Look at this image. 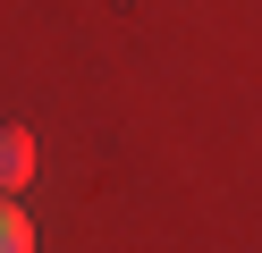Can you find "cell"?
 <instances>
[{
	"label": "cell",
	"mask_w": 262,
	"mask_h": 253,
	"mask_svg": "<svg viewBox=\"0 0 262 253\" xmlns=\"http://www.w3.org/2000/svg\"><path fill=\"white\" fill-rule=\"evenodd\" d=\"M0 253H34V219L17 211V194H0Z\"/></svg>",
	"instance_id": "2"
},
{
	"label": "cell",
	"mask_w": 262,
	"mask_h": 253,
	"mask_svg": "<svg viewBox=\"0 0 262 253\" xmlns=\"http://www.w3.org/2000/svg\"><path fill=\"white\" fill-rule=\"evenodd\" d=\"M26 177H34V135L17 118H0V194H17Z\"/></svg>",
	"instance_id": "1"
}]
</instances>
